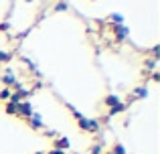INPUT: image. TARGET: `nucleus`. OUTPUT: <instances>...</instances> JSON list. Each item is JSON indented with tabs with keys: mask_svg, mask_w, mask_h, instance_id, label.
Instances as JSON below:
<instances>
[{
	"mask_svg": "<svg viewBox=\"0 0 160 154\" xmlns=\"http://www.w3.org/2000/svg\"><path fill=\"white\" fill-rule=\"evenodd\" d=\"M8 28H10V24H8V22H2V24H0V31H8Z\"/></svg>",
	"mask_w": 160,
	"mask_h": 154,
	"instance_id": "19",
	"label": "nucleus"
},
{
	"mask_svg": "<svg viewBox=\"0 0 160 154\" xmlns=\"http://www.w3.org/2000/svg\"><path fill=\"white\" fill-rule=\"evenodd\" d=\"M89 2H95V0H89Z\"/></svg>",
	"mask_w": 160,
	"mask_h": 154,
	"instance_id": "22",
	"label": "nucleus"
},
{
	"mask_svg": "<svg viewBox=\"0 0 160 154\" xmlns=\"http://www.w3.org/2000/svg\"><path fill=\"white\" fill-rule=\"evenodd\" d=\"M35 154H45V150H39V152H35Z\"/></svg>",
	"mask_w": 160,
	"mask_h": 154,
	"instance_id": "21",
	"label": "nucleus"
},
{
	"mask_svg": "<svg viewBox=\"0 0 160 154\" xmlns=\"http://www.w3.org/2000/svg\"><path fill=\"white\" fill-rule=\"evenodd\" d=\"M112 32H113V37H116V41H126L128 35H130V28L126 27V24H113Z\"/></svg>",
	"mask_w": 160,
	"mask_h": 154,
	"instance_id": "6",
	"label": "nucleus"
},
{
	"mask_svg": "<svg viewBox=\"0 0 160 154\" xmlns=\"http://www.w3.org/2000/svg\"><path fill=\"white\" fill-rule=\"evenodd\" d=\"M51 148H53V150H63V152H67V150L71 148V140L67 138V136H55L53 142H51Z\"/></svg>",
	"mask_w": 160,
	"mask_h": 154,
	"instance_id": "3",
	"label": "nucleus"
},
{
	"mask_svg": "<svg viewBox=\"0 0 160 154\" xmlns=\"http://www.w3.org/2000/svg\"><path fill=\"white\" fill-rule=\"evenodd\" d=\"M32 112H35V110H32L31 102H20V103H16V118H18V120L31 118Z\"/></svg>",
	"mask_w": 160,
	"mask_h": 154,
	"instance_id": "2",
	"label": "nucleus"
},
{
	"mask_svg": "<svg viewBox=\"0 0 160 154\" xmlns=\"http://www.w3.org/2000/svg\"><path fill=\"white\" fill-rule=\"evenodd\" d=\"M4 112H6L8 116H14V118H16V106H14V103L6 102V106H4Z\"/></svg>",
	"mask_w": 160,
	"mask_h": 154,
	"instance_id": "13",
	"label": "nucleus"
},
{
	"mask_svg": "<svg viewBox=\"0 0 160 154\" xmlns=\"http://www.w3.org/2000/svg\"><path fill=\"white\" fill-rule=\"evenodd\" d=\"M102 103H103V106H106L108 110H109V107H113V106H118V103H122V99L118 97L116 93H108V95H103Z\"/></svg>",
	"mask_w": 160,
	"mask_h": 154,
	"instance_id": "7",
	"label": "nucleus"
},
{
	"mask_svg": "<svg viewBox=\"0 0 160 154\" xmlns=\"http://www.w3.org/2000/svg\"><path fill=\"white\" fill-rule=\"evenodd\" d=\"M108 20H109V22H113V24H124V16H122L120 12H113V14H109Z\"/></svg>",
	"mask_w": 160,
	"mask_h": 154,
	"instance_id": "11",
	"label": "nucleus"
},
{
	"mask_svg": "<svg viewBox=\"0 0 160 154\" xmlns=\"http://www.w3.org/2000/svg\"><path fill=\"white\" fill-rule=\"evenodd\" d=\"M45 154H65V152H63V150H53V148H51V150H45Z\"/></svg>",
	"mask_w": 160,
	"mask_h": 154,
	"instance_id": "18",
	"label": "nucleus"
},
{
	"mask_svg": "<svg viewBox=\"0 0 160 154\" xmlns=\"http://www.w3.org/2000/svg\"><path fill=\"white\" fill-rule=\"evenodd\" d=\"M10 93H12V91L8 89V87H2V89H0V102H8Z\"/></svg>",
	"mask_w": 160,
	"mask_h": 154,
	"instance_id": "14",
	"label": "nucleus"
},
{
	"mask_svg": "<svg viewBox=\"0 0 160 154\" xmlns=\"http://www.w3.org/2000/svg\"><path fill=\"white\" fill-rule=\"evenodd\" d=\"M102 154H113V152L112 150H106V152H102Z\"/></svg>",
	"mask_w": 160,
	"mask_h": 154,
	"instance_id": "20",
	"label": "nucleus"
},
{
	"mask_svg": "<svg viewBox=\"0 0 160 154\" xmlns=\"http://www.w3.org/2000/svg\"><path fill=\"white\" fill-rule=\"evenodd\" d=\"M109 150H112L113 154H128V152H126V148H124V144H122V142H118V140L112 144V148H109Z\"/></svg>",
	"mask_w": 160,
	"mask_h": 154,
	"instance_id": "9",
	"label": "nucleus"
},
{
	"mask_svg": "<svg viewBox=\"0 0 160 154\" xmlns=\"http://www.w3.org/2000/svg\"><path fill=\"white\" fill-rule=\"evenodd\" d=\"M24 124H27L31 130H45V124H43V120H41V114H37V112H32V116L31 118H27V120H22Z\"/></svg>",
	"mask_w": 160,
	"mask_h": 154,
	"instance_id": "4",
	"label": "nucleus"
},
{
	"mask_svg": "<svg viewBox=\"0 0 160 154\" xmlns=\"http://www.w3.org/2000/svg\"><path fill=\"white\" fill-rule=\"evenodd\" d=\"M67 110L71 112V116H73V122L77 124L79 132H83V134H91L95 136L99 132V128H102V124H99V120H93V118H87V116H83L81 112H77L73 106H69L67 103Z\"/></svg>",
	"mask_w": 160,
	"mask_h": 154,
	"instance_id": "1",
	"label": "nucleus"
},
{
	"mask_svg": "<svg viewBox=\"0 0 160 154\" xmlns=\"http://www.w3.org/2000/svg\"><path fill=\"white\" fill-rule=\"evenodd\" d=\"M12 53L10 51H0V65H6V63H10L12 61Z\"/></svg>",
	"mask_w": 160,
	"mask_h": 154,
	"instance_id": "10",
	"label": "nucleus"
},
{
	"mask_svg": "<svg viewBox=\"0 0 160 154\" xmlns=\"http://www.w3.org/2000/svg\"><path fill=\"white\" fill-rule=\"evenodd\" d=\"M146 95H148V89H146V85H138L130 95H126V106H128V103H132V102H136V99H144Z\"/></svg>",
	"mask_w": 160,
	"mask_h": 154,
	"instance_id": "5",
	"label": "nucleus"
},
{
	"mask_svg": "<svg viewBox=\"0 0 160 154\" xmlns=\"http://www.w3.org/2000/svg\"><path fill=\"white\" fill-rule=\"evenodd\" d=\"M89 154H102V144H93L91 150H89Z\"/></svg>",
	"mask_w": 160,
	"mask_h": 154,
	"instance_id": "16",
	"label": "nucleus"
},
{
	"mask_svg": "<svg viewBox=\"0 0 160 154\" xmlns=\"http://www.w3.org/2000/svg\"><path fill=\"white\" fill-rule=\"evenodd\" d=\"M156 63L158 61H154V59H146L144 61V69L146 71H156Z\"/></svg>",
	"mask_w": 160,
	"mask_h": 154,
	"instance_id": "12",
	"label": "nucleus"
},
{
	"mask_svg": "<svg viewBox=\"0 0 160 154\" xmlns=\"http://www.w3.org/2000/svg\"><path fill=\"white\" fill-rule=\"evenodd\" d=\"M126 107H128V106H126V103L124 102H122V103H118V106H113V107H109V110H108V118H112V116H116V114H122V112H126Z\"/></svg>",
	"mask_w": 160,
	"mask_h": 154,
	"instance_id": "8",
	"label": "nucleus"
},
{
	"mask_svg": "<svg viewBox=\"0 0 160 154\" xmlns=\"http://www.w3.org/2000/svg\"><path fill=\"white\" fill-rule=\"evenodd\" d=\"M67 8H69V6H67V2H59V4H57V6H55V12H61V10H63V12H65V10H67Z\"/></svg>",
	"mask_w": 160,
	"mask_h": 154,
	"instance_id": "15",
	"label": "nucleus"
},
{
	"mask_svg": "<svg viewBox=\"0 0 160 154\" xmlns=\"http://www.w3.org/2000/svg\"><path fill=\"white\" fill-rule=\"evenodd\" d=\"M150 79H152V81H160V73H158V71H152V75H150Z\"/></svg>",
	"mask_w": 160,
	"mask_h": 154,
	"instance_id": "17",
	"label": "nucleus"
}]
</instances>
